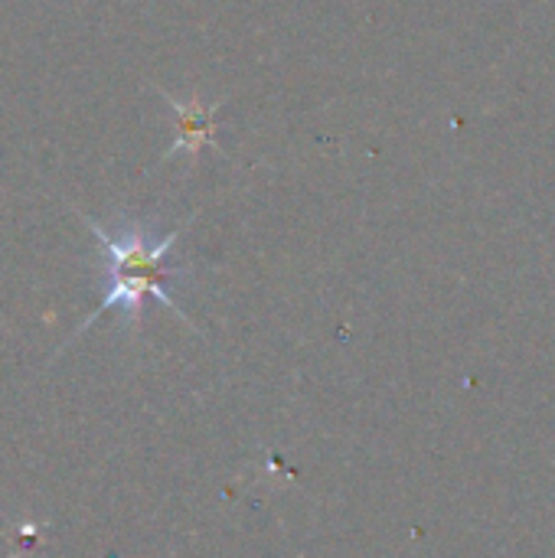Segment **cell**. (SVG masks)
Segmentation results:
<instances>
[{
  "label": "cell",
  "mask_w": 555,
  "mask_h": 558,
  "mask_svg": "<svg viewBox=\"0 0 555 558\" xmlns=\"http://www.w3.org/2000/svg\"><path fill=\"white\" fill-rule=\"evenodd\" d=\"M85 222H88V229L98 239L101 304H98V311L88 314V320L75 330V337H82V330H88L108 307H118L121 311V324L128 330H137L147 294L190 324V317L173 304V298L167 291V284L183 275V268L167 265L170 248H173V242L180 239L183 229H173L167 235H154L147 226H137V222H121V229H105L92 216H85Z\"/></svg>",
  "instance_id": "1"
},
{
  "label": "cell",
  "mask_w": 555,
  "mask_h": 558,
  "mask_svg": "<svg viewBox=\"0 0 555 558\" xmlns=\"http://www.w3.org/2000/svg\"><path fill=\"white\" fill-rule=\"evenodd\" d=\"M160 98L170 105L177 118V141L164 157H177L183 150L190 157H200L206 147H216V111L222 108V101H200L196 95L173 98L170 92H160Z\"/></svg>",
  "instance_id": "2"
}]
</instances>
